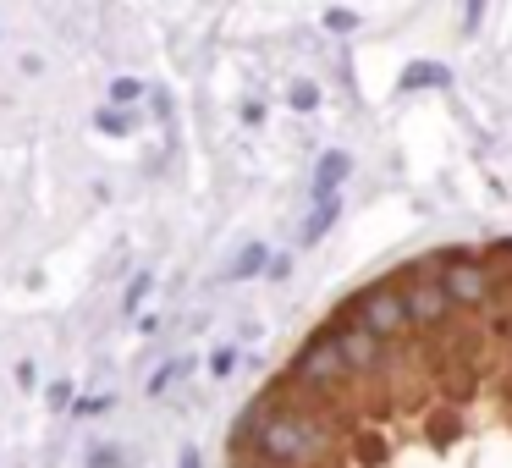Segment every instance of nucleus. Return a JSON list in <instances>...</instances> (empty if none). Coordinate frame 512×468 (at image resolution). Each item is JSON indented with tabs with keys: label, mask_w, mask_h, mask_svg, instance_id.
<instances>
[{
	"label": "nucleus",
	"mask_w": 512,
	"mask_h": 468,
	"mask_svg": "<svg viewBox=\"0 0 512 468\" xmlns=\"http://www.w3.org/2000/svg\"><path fill=\"white\" fill-rule=\"evenodd\" d=\"M188 369H193V358H171V364H160V369H155V380H149V397H166V391L177 386V380L188 375Z\"/></svg>",
	"instance_id": "obj_10"
},
{
	"label": "nucleus",
	"mask_w": 512,
	"mask_h": 468,
	"mask_svg": "<svg viewBox=\"0 0 512 468\" xmlns=\"http://www.w3.org/2000/svg\"><path fill=\"white\" fill-rule=\"evenodd\" d=\"M441 281L452 292L457 309H485L490 292H496V276H490L485 259H468V254H446L441 259Z\"/></svg>",
	"instance_id": "obj_5"
},
{
	"label": "nucleus",
	"mask_w": 512,
	"mask_h": 468,
	"mask_svg": "<svg viewBox=\"0 0 512 468\" xmlns=\"http://www.w3.org/2000/svg\"><path fill=\"white\" fill-rule=\"evenodd\" d=\"M353 314H358V320H364L375 336H386V342H408V331H413L408 292H397V287H369L364 298L353 303Z\"/></svg>",
	"instance_id": "obj_4"
},
{
	"label": "nucleus",
	"mask_w": 512,
	"mask_h": 468,
	"mask_svg": "<svg viewBox=\"0 0 512 468\" xmlns=\"http://www.w3.org/2000/svg\"><path fill=\"white\" fill-rule=\"evenodd\" d=\"M287 380H292L287 391H298V397H314V402L331 397V391H342V380H353V369H347V358H342V347H336L331 325H325V331H314L309 342L298 347V358H292Z\"/></svg>",
	"instance_id": "obj_1"
},
{
	"label": "nucleus",
	"mask_w": 512,
	"mask_h": 468,
	"mask_svg": "<svg viewBox=\"0 0 512 468\" xmlns=\"http://www.w3.org/2000/svg\"><path fill=\"white\" fill-rule=\"evenodd\" d=\"M182 468H204V463H199V452H193V446H188V452H182Z\"/></svg>",
	"instance_id": "obj_19"
},
{
	"label": "nucleus",
	"mask_w": 512,
	"mask_h": 468,
	"mask_svg": "<svg viewBox=\"0 0 512 468\" xmlns=\"http://www.w3.org/2000/svg\"><path fill=\"white\" fill-rule=\"evenodd\" d=\"M507 336H512V314H507Z\"/></svg>",
	"instance_id": "obj_20"
},
{
	"label": "nucleus",
	"mask_w": 512,
	"mask_h": 468,
	"mask_svg": "<svg viewBox=\"0 0 512 468\" xmlns=\"http://www.w3.org/2000/svg\"><path fill=\"white\" fill-rule=\"evenodd\" d=\"M347 171H353V155H342V149H331V155H320V166H314V199H325V193H336L347 182Z\"/></svg>",
	"instance_id": "obj_6"
},
{
	"label": "nucleus",
	"mask_w": 512,
	"mask_h": 468,
	"mask_svg": "<svg viewBox=\"0 0 512 468\" xmlns=\"http://www.w3.org/2000/svg\"><path fill=\"white\" fill-rule=\"evenodd\" d=\"M100 127H105V133H127V127H133V116L111 105V111H100Z\"/></svg>",
	"instance_id": "obj_16"
},
{
	"label": "nucleus",
	"mask_w": 512,
	"mask_h": 468,
	"mask_svg": "<svg viewBox=\"0 0 512 468\" xmlns=\"http://www.w3.org/2000/svg\"><path fill=\"white\" fill-rule=\"evenodd\" d=\"M232 369H237V347H215V353H210V375L226 380Z\"/></svg>",
	"instance_id": "obj_12"
},
{
	"label": "nucleus",
	"mask_w": 512,
	"mask_h": 468,
	"mask_svg": "<svg viewBox=\"0 0 512 468\" xmlns=\"http://www.w3.org/2000/svg\"><path fill=\"white\" fill-rule=\"evenodd\" d=\"M325 28H331V34H353V28H358V17L336 6V12H325Z\"/></svg>",
	"instance_id": "obj_14"
},
{
	"label": "nucleus",
	"mask_w": 512,
	"mask_h": 468,
	"mask_svg": "<svg viewBox=\"0 0 512 468\" xmlns=\"http://www.w3.org/2000/svg\"><path fill=\"white\" fill-rule=\"evenodd\" d=\"M336 210H342V199L336 193H325V199H314V210H309V221H303V248H314L325 232H331V221H336Z\"/></svg>",
	"instance_id": "obj_7"
},
{
	"label": "nucleus",
	"mask_w": 512,
	"mask_h": 468,
	"mask_svg": "<svg viewBox=\"0 0 512 468\" xmlns=\"http://www.w3.org/2000/svg\"><path fill=\"white\" fill-rule=\"evenodd\" d=\"M259 270H270V254H265V243H248L243 254L232 259V270H226V276H232V281H254Z\"/></svg>",
	"instance_id": "obj_9"
},
{
	"label": "nucleus",
	"mask_w": 512,
	"mask_h": 468,
	"mask_svg": "<svg viewBox=\"0 0 512 468\" xmlns=\"http://www.w3.org/2000/svg\"><path fill=\"white\" fill-rule=\"evenodd\" d=\"M479 23H485V0H463V34H474Z\"/></svg>",
	"instance_id": "obj_17"
},
{
	"label": "nucleus",
	"mask_w": 512,
	"mask_h": 468,
	"mask_svg": "<svg viewBox=\"0 0 512 468\" xmlns=\"http://www.w3.org/2000/svg\"><path fill=\"white\" fill-rule=\"evenodd\" d=\"M331 336H336V347H342V358H347V369H353V375H364V380H369V375H380V369H386L391 342L369 331V325L358 320L353 309H347L342 320L331 325Z\"/></svg>",
	"instance_id": "obj_3"
},
{
	"label": "nucleus",
	"mask_w": 512,
	"mask_h": 468,
	"mask_svg": "<svg viewBox=\"0 0 512 468\" xmlns=\"http://www.w3.org/2000/svg\"><path fill=\"white\" fill-rule=\"evenodd\" d=\"M452 83V72L441 67V61H413L408 72H402V94H413V89H446Z\"/></svg>",
	"instance_id": "obj_8"
},
{
	"label": "nucleus",
	"mask_w": 512,
	"mask_h": 468,
	"mask_svg": "<svg viewBox=\"0 0 512 468\" xmlns=\"http://www.w3.org/2000/svg\"><path fill=\"white\" fill-rule=\"evenodd\" d=\"M122 463V452H116V446H100V452L89 457V468H116Z\"/></svg>",
	"instance_id": "obj_18"
},
{
	"label": "nucleus",
	"mask_w": 512,
	"mask_h": 468,
	"mask_svg": "<svg viewBox=\"0 0 512 468\" xmlns=\"http://www.w3.org/2000/svg\"><path fill=\"white\" fill-rule=\"evenodd\" d=\"M287 100H292V111H314V105H320V89H314L309 78H298V83H292Z\"/></svg>",
	"instance_id": "obj_11"
},
{
	"label": "nucleus",
	"mask_w": 512,
	"mask_h": 468,
	"mask_svg": "<svg viewBox=\"0 0 512 468\" xmlns=\"http://www.w3.org/2000/svg\"><path fill=\"white\" fill-rule=\"evenodd\" d=\"M138 94H144V83H138V78H116V83H111V100H116V105L138 100Z\"/></svg>",
	"instance_id": "obj_13"
},
{
	"label": "nucleus",
	"mask_w": 512,
	"mask_h": 468,
	"mask_svg": "<svg viewBox=\"0 0 512 468\" xmlns=\"http://www.w3.org/2000/svg\"><path fill=\"white\" fill-rule=\"evenodd\" d=\"M402 292H408L413 331H441V325L457 314L452 292H446V281H441V259H430V265H419V270H413V281H408Z\"/></svg>",
	"instance_id": "obj_2"
},
{
	"label": "nucleus",
	"mask_w": 512,
	"mask_h": 468,
	"mask_svg": "<svg viewBox=\"0 0 512 468\" xmlns=\"http://www.w3.org/2000/svg\"><path fill=\"white\" fill-rule=\"evenodd\" d=\"M149 287H155V281H149V276H138V281H133V287H127V298H122V309H127V314H133V309H138V303H144V298H149Z\"/></svg>",
	"instance_id": "obj_15"
}]
</instances>
